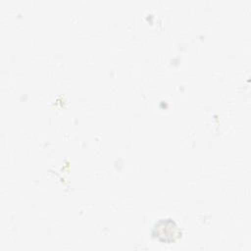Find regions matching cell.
Here are the masks:
<instances>
[{"label": "cell", "instance_id": "obj_1", "mask_svg": "<svg viewBox=\"0 0 251 251\" xmlns=\"http://www.w3.org/2000/svg\"><path fill=\"white\" fill-rule=\"evenodd\" d=\"M152 234L158 240L163 242H173L180 236L178 226L171 219H161L156 223Z\"/></svg>", "mask_w": 251, "mask_h": 251}]
</instances>
